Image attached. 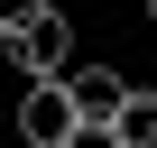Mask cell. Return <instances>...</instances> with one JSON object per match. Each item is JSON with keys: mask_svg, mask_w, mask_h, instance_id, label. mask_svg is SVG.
<instances>
[{"mask_svg": "<svg viewBox=\"0 0 157 148\" xmlns=\"http://www.w3.org/2000/svg\"><path fill=\"white\" fill-rule=\"evenodd\" d=\"M74 84L65 74H28V93H19V148H65L74 139Z\"/></svg>", "mask_w": 157, "mask_h": 148, "instance_id": "1", "label": "cell"}, {"mask_svg": "<svg viewBox=\"0 0 157 148\" xmlns=\"http://www.w3.org/2000/svg\"><path fill=\"white\" fill-rule=\"evenodd\" d=\"M0 46H10V65H19V74H65V65H74V28H65V10H56V0H46L28 28H10Z\"/></svg>", "mask_w": 157, "mask_h": 148, "instance_id": "2", "label": "cell"}, {"mask_svg": "<svg viewBox=\"0 0 157 148\" xmlns=\"http://www.w3.org/2000/svg\"><path fill=\"white\" fill-rule=\"evenodd\" d=\"M65 84H74V111L83 120H111L129 102V74H111V65H65Z\"/></svg>", "mask_w": 157, "mask_h": 148, "instance_id": "3", "label": "cell"}, {"mask_svg": "<svg viewBox=\"0 0 157 148\" xmlns=\"http://www.w3.org/2000/svg\"><path fill=\"white\" fill-rule=\"evenodd\" d=\"M111 130H120V148H157V84H129V102L111 111Z\"/></svg>", "mask_w": 157, "mask_h": 148, "instance_id": "4", "label": "cell"}, {"mask_svg": "<svg viewBox=\"0 0 157 148\" xmlns=\"http://www.w3.org/2000/svg\"><path fill=\"white\" fill-rule=\"evenodd\" d=\"M65 148H120V130H111V120H74V139H65Z\"/></svg>", "mask_w": 157, "mask_h": 148, "instance_id": "5", "label": "cell"}, {"mask_svg": "<svg viewBox=\"0 0 157 148\" xmlns=\"http://www.w3.org/2000/svg\"><path fill=\"white\" fill-rule=\"evenodd\" d=\"M37 10H46V0H0V37H10V28H28Z\"/></svg>", "mask_w": 157, "mask_h": 148, "instance_id": "6", "label": "cell"}, {"mask_svg": "<svg viewBox=\"0 0 157 148\" xmlns=\"http://www.w3.org/2000/svg\"><path fill=\"white\" fill-rule=\"evenodd\" d=\"M148 28H157V0H148Z\"/></svg>", "mask_w": 157, "mask_h": 148, "instance_id": "7", "label": "cell"}]
</instances>
